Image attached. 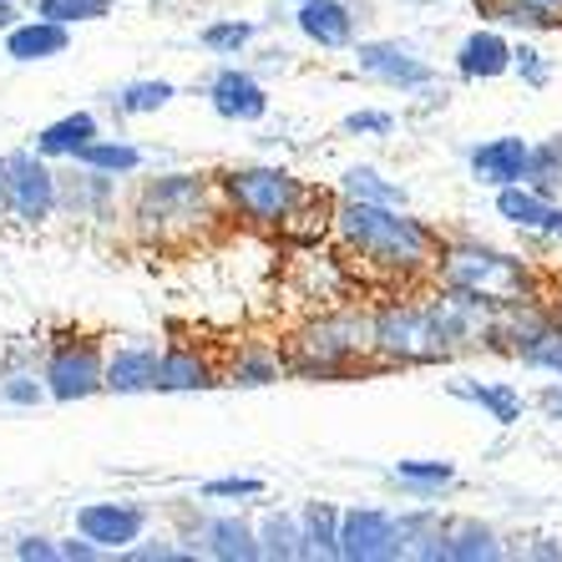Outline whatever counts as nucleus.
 <instances>
[{"label": "nucleus", "instance_id": "nucleus-9", "mask_svg": "<svg viewBox=\"0 0 562 562\" xmlns=\"http://www.w3.org/2000/svg\"><path fill=\"white\" fill-rule=\"evenodd\" d=\"M289 300L310 304V310H329V304H345L355 294V269L345 263V254L325 238L319 244H300V254L289 259V274H284Z\"/></svg>", "mask_w": 562, "mask_h": 562}, {"label": "nucleus", "instance_id": "nucleus-20", "mask_svg": "<svg viewBox=\"0 0 562 562\" xmlns=\"http://www.w3.org/2000/svg\"><path fill=\"white\" fill-rule=\"evenodd\" d=\"M512 46L517 41L507 36L502 26H476V31H467L461 36V46H457V77L461 81H502V77H512Z\"/></svg>", "mask_w": 562, "mask_h": 562}, {"label": "nucleus", "instance_id": "nucleus-4", "mask_svg": "<svg viewBox=\"0 0 562 562\" xmlns=\"http://www.w3.org/2000/svg\"><path fill=\"white\" fill-rule=\"evenodd\" d=\"M370 335H375V370H420L451 366L436 314L426 304V284L385 289V300L370 304Z\"/></svg>", "mask_w": 562, "mask_h": 562}, {"label": "nucleus", "instance_id": "nucleus-38", "mask_svg": "<svg viewBox=\"0 0 562 562\" xmlns=\"http://www.w3.org/2000/svg\"><path fill=\"white\" fill-rule=\"evenodd\" d=\"M263 492V476H213L198 486V502H259Z\"/></svg>", "mask_w": 562, "mask_h": 562}, {"label": "nucleus", "instance_id": "nucleus-27", "mask_svg": "<svg viewBox=\"0 0 562 562\" xmlns=\"http://www.w3.org/2000/svg\"><path fill=\"white\" fill-rule=\"evenodd\" d=\"M254 522H259V558L263 562H300L304 558L300 507H269V512H259Z\"/></svg>", "mask_w": 562, "mask_h": 562}, {"label": "nucleus", "instance_id": "nucleus-5", "mask_svg": "<svg viewBox=\"0 0 562 562\" xmlns=\"http://www.w3.org/2000/svg\"><path fill=\"white\" fill-rule=\"evenodd\" d=\"M431 284L446 289H471L492 304H517L532 289V263L522 254L497 249L486 238H441V254H436V269H431Z\"/></svg>", "mask_w": 562, "mask_h": 562}, {"label": "nucleus", "instance_id": "nucleus-49", "mask_svg": "<svg viewBox=\"0 0 562 562\" xmlns=\"http://www.w3.org/2000/svg\"><path fill=\"white\" fill-rule=\"evenodd\" d=\"M552 310H558V319H562V289H558V300H552Z\"/></svg>", "mask_w": 562, "mask_h": 562}, {"label": "nucleus", "instance_id": "nucleus-40", "mask_svg": "<svg viewBox=\"0 0 562 562\" xmlns=\"http://www.w3.org/2000/svg\"><path fill=\"white\" fill-rule=\"evenodd\" d=\"M340 132L345 137H391L395 112H385V106H355V112L340 117Z\"/></svg>", "mask_w": 562, "mask_h": 562}, {"label": "nucleus", "instance_id": "nucleus-29", "mask_svg": "<svg viewBox=\"0 0 562 562\" xmlns=\"http://www.w3.org/2000/svg\"><path fill=\"white\" fill-rule=\"evenodd\" d=\"M335 193H340V198H360V203H391V209H411L406 183L385 178V172L370 168V162H350V168L340 172Z\"/></svg>", "mask_w": 562, "mask_h": 562}, {"label": "nucleus", "instance_id": "nucleus-6", "mask_svg": "<svg viewBox=\"0 0 562 562\" xmlns=\"http://www.w3.org/2000/svg\"><path fill=\"white\" fill-rule=\"evenodd\" d=\"M314 183H304L294 168L284 162H238V168L218 172V193L228 218L259 234H279L289 223V213L304 203Z\"/></svg>", "mask_w": 562, "mask_h": 562}, {"label": "nucleus", "instance_id": "nucleus-25", "mask_svg": "<svg viewBox=\"0 0 562 562\" xmlns=\"http://www.w3.org/2000/svg\"><path fill=\"white\" fill-rule=\"evenodd\" d=\"M385 482L401 486V497H411V502H436L441 492H451L461 482V471H457V461H446V457H406L385 471Z\"/></svg>", "mask_w": 562, "mask_h": 562}, {"label": "nucleus", "instance_id": "nucleus-18", "mask_svg": "<svg viewBox=\"0 0 562 562\" xmlns=\"http://www.w3.org/2000/svg\"><path fill=\"white\" fill-rule=\"evenodd\" d=\"M193 548L213 562H259V522L244 512H209L198 522Z\"/></svg>", "mask_w": 562, "mask_h": 562}, {"label": "nucleus", "instance_id": "nucleus-39", "mask_svg": "<svg viewBox=\"0 0 562 562\" xmlns=\"http://www.w3.org/2000/svg\"><path fill=\"white\" fill-rule=\"evenodd\" d=\"M183 537H143V542H132L127 552H117V558H127V562H193V558H203L198 548H178Z\"/></svg>", "mask_w": 562, "mask_h": 562}, {"label": "nucleus", "instance_id": "nucleus-48", "mask_svg": "<svg viewBox=\"0 0 562 562\" xmlns=\"http://www.w3.org/2000/svg\"><path fill=\"white\" fill-rule=\"evenodd\" d=\"M0 218H11V188H5V168H0Z\"/></svg>", "mask_w": 562, "mask_h": 562}, {"label": "nucleus", "instance_id": "nucleus-11", "mask_svg": "<svg viewBox=\"0 0 562 562\" xmlns=\"http://www.w3.org/2000/svg\"><path fill=\"white\" fill-rule=\"evenodd\" d=\"M411 558L401 532V512L385 507H345L340 512V562H395Z\"/></svg>", "mask_w": 562, "mask_h": 562}, {"label": "nucleus", "instance_id": "nucleus-22", "mask_svg": "<svg viewBox=\"0 0 562 562\" xmlns=\"http://www.w3.org/2000/svg\"><path fill=\"white\" fill-rule=\"evenodd\" d=\"M157 340H122L106 350V395H153L157 391Z\"/></svg>", "mask_w": 562, "mask_h": 562}, {"label": "nucleus", "instance_id": "nucleus-8", "mask_svg": "<svg viewBox=\"0 0 562 562\" xmlns=\"http://www.w3.org/2000/svg\"><path fill=\"white\" fill-rule=\"evenodd\" d=\"M0 168H5L15 223L36 228L61 213V172L52 168V157H41L36 147H11V153H0Z\"/></svg>", "mask_w": 562, "mask_h": 562}, {"label": "nucleus", "instance_id": "nucleus-45", "mask_svg": "<svg viewBox=\"0 0 562 562\" xmlns=\"http://www.w3.org/2000/svg\"><path fill=\"white\" fill-rule=\"evenodd\" d=\"M522 558H532V562H562V542L558 537H532L522 548Z\"/></svg>", "mask_w": 562, "mask_h": 562}, {"label": "nucleus", "instance_id": "nucleus-47", "mask_svg": "<svg viewBox=\"0 0 562 562\" xmlns=\"http://www.w3.org/2000/svg\"><path fill=\"white\" fill-rule=\"evenodd\" d=\"M15 21H21V5H15V0H0V31H11Z\"/></svg>", "mask_w": 562, "mask_h": 562}, {"label": "nucleus", "instance_id": "nucleus-1", "mask_svg": "<svg viewBox=\"0 0 562 562\" xmlns=\"http://www.w3.org/2000/svg\"><path fill=\"white\" fill-rule=\"evenodd\" d=\"M441 228L416 218L411 209L391 203H360V198L335 193V218H329V244L345 254L355 279L370 289H416L431 284L436 254H441Z\"/></svg>", "mask_w": 562, "mask_h": 562}, {"label": "nucleus", "instance_id": "nucleus-24", "mask_svg": "<svg viewBox=\"0 0 562 562\" xmlns=\"http://www.w3.org/2000/svg\"><path fill=\"white\" fill-rule=\"evenodd\" d=\"M0 52L11 56L15 66H36V61H56V56L71 52V26L61 21H46V15L31 11L26 21H15L11 31H0Z\"/></svg>", "mask_w": 562, "mask_h": 562}, {"label": "nucleus", "instance_id": "nucleus-43", "mask_svg": "<svg viewBox=\"0 0 562 562\" xmlns=\"http://www.w3.org/2000/svg\"><path fill=\"white\" fill-rule=\"evenodd\" d=\"M532 406L542 411V416H548L552 426H562V375H552L548 385H542V391L532 395Z\"/></svg>", "mask_w": 562, "mask_h": 562}, {"label": "nucleus", "instance_id": "nucleus-32", "mask_svg": "<svg viewBox=\"0 0 562 562\" xmlns=\"http://www.w3.org/2000/svg\"><path fill=\"white\" fill-rule=\"evenodd\" d=\"M552 198H542L532 183H507L497 188V198H492V209H497V218L507 223V228H517V234H532L537 223H542V213H548Z\"/></svg>", "mask_w": 562, "mask_h": 562}, {"label": "nucleus", "instance_id": "nucleus-35", "mask_svg": "<svg viewBox=\"0 0 562 562\" xmlns=\"http://www.w3.org/2000/svg\"><path fill=\"white\" fill-rule=\"evenodd\" d=\"M254 36H259V26L254 21H238V15H223V21H209V26L198 31V46L213 56H244L254 46Z\"/></svg>", "mask_w": 562, "mask_h": 562}, {"label": "nucleus", "instance_id": "nucleus-12", "mask_svg": "<svg viewBox=\"0 0 562 562\" xmlns=\"http://www.w3.org/2000/svg\"><path fill=\"white\" fill-rule=\"evenodd\" d=\"M411 558L420 562H497L507 558V542L492 522L482 517H441L431 532L420 537Z\"/></svg>", "mask_w": 562, "mask_h": 562}, {"label": "nucleus", "instance_id": "nucleus-14", "mask_svg": "<svg viewBox=\"0 0 562 562\" xmlns=\"http://www.w3.org/2000/svg\"><path fill=\"white\" fill-rule=\"evenodd\" d=\"M209 106L234 127H254V122L269 117L274 102H269V87L254 77L249 66H218L209 77Z\"/></svg>", "mask_w": 562, "mask_h": 562}, {"label": "nucleus", "instance_id": "nucleus-15", "mask_svg": "<svg viewBox=\"0 0 562 562\" xmlns=\"http://www.w3.org/2000/svg\"><path fill=\"white\" fill-rule=\"evenodd\" d=\"M279 380H294L289 370V345H274V340H238L223 360V385L234 391H269Z\"/></svg>", "mask_w": 562, "mask_h": 562}, {"label": "nucleus", "instance_id": "nucleus-19", "mask_svg": "<svg viewBox=\"0 0 562 562\" xmlns=\"http://www.w3.org/2000/svg\"><path fill=\"white\" fill-rule=\"evenodd\" d=\"M294 26H300V36L310 41V46H319V52H350L355 31H360V15H355L350 0H304L300 11H294Z\"/></svg>", "mask_w": 562, "mask_h": 562}, {"label": "nucleus", "instance_id": "nucleus-21", "mask_svg": "<svg viewBox=\"0 0 562 562\" xmlns=\"http://www.w3.org/2000/svg\"><path fill=\"white\" fill-rule=\"evenodd\" d=\"M117 183L122 178H106L97 168L71 162V172H61V213H71L81 223L117 218Z\"/></svg>", "mask_w": 562, "mask_h": 562}, {"label": "nucleus", "instance_id": "nucleus-2", "mask_svg": "<svg viewBox=\"0 0 562 562\" xmlns=\"http://www.w3.org/2000/svg\"><path fill=\"white\" fill-rule=\"evenodd\" d=\"M228 218L218 193V172L198 168H168L153 172L132 188L127 198V228L153 249H188Z\"/></svg>", "mask_w": 562, "mask_h": 562}, {"label": "nucleus", "instance_id": "nucleus-30", "mask_svg": "<svg viewBox=\"0 0 562 562\" xmlns=\"http://www.w3.org/2000/svg\"><path fill=\"white\" fill-rule=\"evenodd\" d=\"M340 512L335 502H304L300 507V532H304V558L329 562L340 558Z\"/></svg>", "mask_w": 562, "mask_h": 562}, {"label": "nucleus", "instance_id": "nucleus-26", "mask_svg": "<svg viewBox=\"0 0 562 562\" xmlns=\"http://www.w3.org/2000/svg\"><path fill=\"white\" fill-rule=\"evenodd\" d=\"M92 137H102V117H97V112H66V117L46 122L31 147H36L41 157H52V162H71Z\"/></svg>", "mask_w": 562, "mask_h": 562}, {"label": "nucleus", "instance_id": "nucleus-16", "mask_svg": "<svg viewBox=\"0 0 562 562\" xmlns=\"http://www.w3.org/2000/svg\"><path fill=\"white\" fill-rule=\"evenodd\" d=\"M213 385H223V366L203 350V345H193V340L162 345V360H157V391L162 395H193V391H213Z\"/></svg>", "mask_w": 562, "mask_h": 562}, {"label": "nucleus", "instance_id": "nucleus-34", "mask_svg": "<svg viewBox=\"0 0 562 562\" xmlns=\"http://www.w3.org/2000/svg\"><path fill=\"white\" fill-rule=\"evenodd\" d=\"M46 395V380H41V366H0V406H15V411H31Z\"/></svg>", "mask_w": 562, "mask_h": 562}, {"label": "nucleus", "instance_id": "nucleus-17", "mask_svg": "<svg viewBox=\"0 0 562 562\" xmlns=\"http://www.w3.org/2000/svg\"><path fill=\"white\" fill-rule=\"evenodd\" d=\"M527 157H532V143L527 137H486V143H471L467 147V172L476 188H507V183H522L527 178Z\"/></svg>", "mask_w": 562, "mask_h": 562}, {"label": "nucleus", "instance_id": "nucleus-31", "mask_svg": "<svg viewBox=\"0 0 562 562\" xmlns=\"http://www.w3.org/2000/svg\"><path fill=\"white\" fill-rule=\"evenodd\" d=\"M106 102H112L117 117H157L162 106L178 102V87L168 77H137V81H122Z\"/></svg>", "mask_w": 562, "mask_h": 562}, {"label": "nucleus", "instance_id": "nucleus-37", "mask_svg": "<svg viewBox=\"0 0 562 562\" xmlns=\"http://www.w3.org/2000/svg\"><path fill=\"white\" fill-rule=\"evenodd\" d=\"M512 77L522 81L527 92H548L552 87V56L522 36L517 46H512Z\"/></svg>", "mask_w": 562, "mask_h": 562}, {"label": "nucleus", "instance_id": "nucleus-13", "mask_svg": "<svg viewBox=\"0 0 562 562\" xmlns=\"http://www.w3.org/2000/svg\"><path fill=\"white\" fill-rule=\"evenodd\" d=\"M147 527H153V512L143 502H127V497H106V502H81L77 507V532L92 537L102 552H127L132 542H143Z\"/></svg>", "mask_w": 562, "mask_h": 562}, {"label": "nucleus", "instance_id": "nucleus-28", "mask_svg": "<svg viewBox=\"0 0 562 562\" xmlns=\"http://www.w3.org/2000/svg\"><path fill=\"white\" fill-rule=\"evenodd\" d=\"M71 162L97 168V172H106V178H137V172L147 168V153L137 143H127V137H106L102 132V137H92Z\"/></svg>", "mask_w": 562, "mask_h": 562}, {"label": "nucleus", "instance_id": "nucleus-50", "mask_svg": "<svg viewBox=\"0 0 562 562\" xmlns=\"http://www.w3.org/2000/svg\"><path fill=\"white\" fill-rule=\"evenodd\" d=\"M294 5H304V0H294Z\"/></svg>", "mask_w": 562, "mask_h": 562}, {"label": "nucleus", "instance_id": "nucleus-33", "mask_svg": "<svg viewBox=\"0 0 562 562\" xmlns=\"http://www.w3.org/2000/svg\"><path fill=\"white\" fill-rule=\"evenodd\" d=\"M522 183H532L542 198H562V132H552V137L532 143Z\"/></svg>", "mask_w": 562, "mask_h": 562}, {"label": "nucleus", "instance_id": "nucleus-10", "mask_svg": "<svg viewBox=\"0 0 562 562\" xmlns=\"http://www.w3.org/2000/svg\"><path fill=\"white\" fill-rule=\"evenodd\" d=\"M350 61L360 77L391 87V92L411 97V92H431L436 87V66L431 56H420L411 41H395V36H370V41H355L350 46Z\"/></svg>", "mask_w": 562, "mask_h": 562}, {"label": "nucleus", "instance_id": "nucleus-41", "mask_svg": "<svg viewBox=\"0 0 562 562\" xmlns=\"http://www.w3.org/2000/svg\"><path fill=\"white\" fill-rule=\"evenodd\" d=\"M11 558H21V562H61V537H46V532L15 537Z\"/></svg>", "mask_w": 562, "mask_h": 562}, {"label": "nucleus", "instance_id": "nucleus-44", "mask_svg": "<svg viewBox=\"0 0 562 562\" xmlns=\"http://www.w3.org/2000/svg\"><path fill=\"white\" fill-rule=\"evenodd\" d=\"M97 558H106L102 548H97L92 537H61V562H97Z\"/></svg>", "mask_w": 562, "mask_h": 562}, {"label": "nucleus", "instance_id": "nucleus-7", "mask_svg": "<svg viewBox=\"0 0 562 562\" xmlns=\"http://www.w3.org/2000/svg\"><path fill=\"white\" fill-rule=\"evenodd\" d=\"M41 380L56 406H81L106 391V350L92 335H56L41 345Z\"/></svg>", "mask_w": 562, "mask_h": 562}, {"label": "nucleus", "instance_id": "nucleus-42", "mask_svg": "<svg viewBox=\"0 0 562 562\" xmlns=\"http://www.w3.org/2000/svg\"><path fill=\"white\" fill-rule=\"evenodd\" d=\"M532 249H562V198H552L548 213H542V223H537L532 234H522Z\"/></svg>", "mask_w": 562, "mask_h": 562}, {"label": "nucleus", "instance_id": "nucleus-23", "mask_svg": "<svg viewBox=\"0 0 562 562\" xmlns=\"http://www.w3.org/2000/svg\"><path fill=\"white\" fill-rule=\"evenodd\" d=\"M446 395L461 401V406H476L492 426L512 431L527 411V395L512 385V380H476V375H461V380H446Z\"/></svg>", "mask_w": 562, "mask_h": 562}, {"label": "nucleus", "instance_id": "nucleus-46", "mask_svg": "<svg viewBox=\"0 0 562 562\" xmlns=\"http://www.w3.org/2000/svg\"><path fill=\"white\" fill-rule=\"evenodd\" d=\"M517 5H527V11H542L552 26L562 31V0H517Z\"/></svg>", "mask_w": 562, "mask_h": 562}, {"label": "nucleus", "instance_id": "nucleus-3", "mask_svg": "<svg viewBox=\"0 0 562 562\" xmlns=\"http://www.w3.org/2000/svg\"><path fill=\"white\" fill-rule=\"evenodd\" d=\"M375 366V335H370V304H329L310 310L289 335V370L294 380H355Z\"/></svg>", "mask_w": 562, "mask_h": 562}, {"label": "nucleus", "instance_id": "nucleus-36", "mask_svg": "<svg viewBox=\"0 0 562 562\" xmlns=\"http://www.w3.org/2000/svg\"><path fill=\"white\" fill-rule=\"evenodd\" d=\"M117 0H31V11L46 15V21H61V26H92L106 21Z\"/></svg>", "mask_w": 562, "mask_h": 562}]
</instances>
